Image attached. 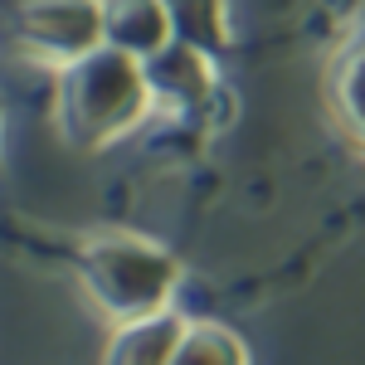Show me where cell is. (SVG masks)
<instances>
[{
  "label": "cell",
  "instance_id": "6da1fadb",
  "mask_svg": "<svg viewBox=\"0 0 365 365\" xmlns=\"http://www.w3.org/2000/svg\"><path fill=\"white\" fill-rule=\"evenodd\" d=\"M146 63L113 44L54 73V122L73 146H108L137 132L151 113Z\"/></svg>",
  "mask_w": 365,
  "mask_h": 365
},
{
  "label": "cell",
  "instance_id": "7a4b0ae2",
  "mask_svg": "<svg viewBox=\"0 0 365 365\" xmlns=\"http://www.w3.org/2000/svg\"><path fill=\"white\" fill-rule=\"evenodd\" d=\"M73 273L83 282V292L113 322H137V317L170 312L180 263L141 234L98 229V234H83L73 244Z\"/></svg>",
  "mask_w": 365,
  "mask_h": 365
},
{
  "label": "cell",
  "instance_id": "3957f363",
  "mask_svg": "<svg viewBox=\"0 0 365 365\" xmlns=\"http://www.w3.org/2000/svg\"><path fill=\"white\" fill-rule=\"evenodd\" d=\"M5 20H10V39L29 58L49 63L54 73L108 44L103 0H10Z\"/></svg>",
  "mask_w": 365,
  "mask_h": 365
},
{
  "label": "cell",
  "instance_id": "277c9868",
  "mask_svg": "<svg viewBox=\"0 0 365 365\" xmlns=\"http://www.w3.org/2000/svg\"><path fill=\"white\" fill-rule=\"evenodd\" d=\"M146 83L156 108L190 117L215 98V58L190 44H166L156 58H146Z\"/></svg>",
  "mask_w": 365,
  "mask_h": 365
},
{
  "label": "cell",
  "instance_id": "5b68a950",
  "mask_svg": "<svg viewBox=\"0 0 365 365\" xmlns=\"http://www.w3.org/2000/svg\"><path fill=\"white\" fill-rule=\"evenodd\" d=\"M185 317L175 312H156V317H137V322H117V331L108 336L103 365H170L185 336Z\"/></svg>",
  "mask_w": 365,
  "mask_h": 365
},
{
  "label": "cell",
  "instance_id": "8992f818",
  "mask_svg": "<svg viewBox=\"0 0 365 365\" xmlns=\"http://www.w3.org/2000/svg\"><path fill=\"white\" fill-rule=\"evenodd\" d=\"M103 20H108V44L141 63L175 44L166 0H103Z\"/></svg>",
  "mask_w": 365,
  "mask_h": 365
},
{
  "label": "cell",
  "instance_id": "52a82bcc",
  "mask_svg": "<svg viewBox=\"0 0 365 365\" xmlns=\"http://www.w3.org/2000/svg\"><path fill=\"white\" fill-rule=\"evenodd\" d=\"M327 103L336 113V127L351 137V146L365 151V34L336 54L331 78H327Z\"/></svg>",
  "mask_w": 365,
  "mask_h": 365
},
{
  "label": "cell",
  "instance_id": "ba28073f",
  "mask_svg": "<svg viewBox=\"0 0 365 365\" xmlns=\"http://www.w3.org/2000/svg\"><path fill=\"white\" fill-rule=\"evenodd\" d=\"M166 15H170V34L175 44H190L200 54L220 58L234 39L229 29V0H166Z\"/></svg>",
  "mask_w": 365,
  "mask_h": 365
},
{
  "label": "cell",
  "instance_id": "9c48e42d",
  "mask_svg": "<svg viewBox=\"0 0 365 365\" xmlns=\"http://www.w3.org/2000/svg\"><path fill=\"white\" fill-rule=\"evenodd\" d=\"M170 365H249V351L234 331L215 327V322H195V327H185Z\"/></svg>",
  "mask_w": 365,
  "mask_h": 365
}]
</instances>
